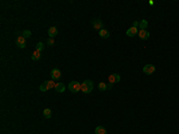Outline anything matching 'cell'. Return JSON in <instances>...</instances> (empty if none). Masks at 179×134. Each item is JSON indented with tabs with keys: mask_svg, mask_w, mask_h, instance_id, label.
Masks as SVG:
<instances>
[{
	"mask_svg": "<svg viewBox=\"0 0 179 134\" xmlns=\"http://www.w3.org/2000/svg\"><path fill=\"white\" fill-rule=\"evenodd\" d=\"M93 90V82L92 80H84V83L81 84V91L84 93H90Z\"/></svg>",
	"mask_w": 179,
	"mask_h": 134,
	"instance_id": "1",
	"label": "cell"
},
{
	"mask_svg": "<svg viewBox=\"0 0 179 134\" xmlns=\"http://www.w3.org/2000/svg\"><path fill=\"white\" fill-rule=\"evenodd\" d=\"M68 89H69L72 92L77 93V92H79V91L81 90V84L79 83V82H77V80H74V82H70V83L68 84Z\"/></svg>",
	"mask_w": 179,
	"mask_h": 134,
	"instance_id": "2",
	"label": "cell"
},
{
	"mask_svg": "<svg viewBox=\"0 0 179 134\" xmlns=\"http://www.w3.org/2000/svg\"><path fill=\"white\" fill-rule=\"evenodd\" d=\"M50 77L53 80H58V79L61 78V71L58 68H53L50 72Z\"/></svg>",
	"mask_w": 179,
	"mask_h": 134,
	"instance_id": "3",
	"label": "cell"
},
{
	"mask_svg": "<svg viewBox=\"0 0 179 134\" xmlns=\"http://www.w3.org/2000/svg\"><path fill=\"white\" fill-rule=\"evenodd\" d=\"M16 43H17V46H18L19 48L24 49V48L26 47V38H24L23 36H19V37H17Z\"/></svg>",
	"mask_w": 179,
	"mask_h": 134,
	"instance_id": "4",
	"label": "cell"
},
{
	"mask_svg": "<svg viewBox=\"0 0 179 134\" xmlns=\"http://www.w3.org/2000/svg\"><path fill=\"white\" fill-rule=\"evenodd\" d=\"M143 72L146 73V74H152V73L155 72V66H154V65H151V63H148V65H146V66L143 67Z\"/></svg>",
	"mask_w": 179,
	"mask_h": 134,
	"instance_id": "5",
	"label": "cell"
},
{
	"mask_svg": "<svg viewBox=\"0 0 179 134\" xmlns=\"http://www.w3.org/2000/svg\"><path fill=\"white\" fill-rule=\"evenodd\" d=\"M92 25H93V28L96 29V30H99V31L103 29V22H101L100 19H98V18L92 20Z\"/></svg>",
	"mask_w": 179,
	"mask_h": 134,
	"instance_id": "6",
	"label": "cell"
},
{
	"mask_svg": "<svg viewBox=\"0 0 179 134\" xmlns=\"http://www.w3.org/2000/svg\"><path fill=\"white\" fill-rule=\"evenodd\" d=\"M120 80H121V77H120V74H117V73H113V74H111L109 77V82L111 84H116Z\"/></svg>",
	"mask_w": 179,
	"mask_h": 134,
	"instance_id": "7",
	"label": "cell"
},
{
	"mask_svg": "<svg viewBox=\"0 0 179 134\" xmlns=\"http://www.w3.org/2000/svg\"><path fill=\"white\" fill-rule=\"evenodd\" d=\"M149 36H151V34L147 30H140L139 31V37L141 39H147V38H149Z\"/></svg>",
	"mask_w": 179,
	"mask_h": 134,
	"instance_id": "8",
	"label": "cell"
},
{
	"mask_svg": "<svg viewBox=\"0 0 179 134\" xmlns=\"http://www.w3.org/2000/svg\"><path fill=\"white\" fill-rule=\"evenodd\" d=\"M48 35L50 38H54L55 36L57 35V28H55V26H50V28L48 29Z\"/></svg>",
	"mask_w": 179,
	"mask_h": 134,
	"instance_id": "9",
	"label": "cell"
},
{
	"mask_svg": "<svg viewBox=\"0 0 179 134\" xmlns=\"http://www.w3.org/2000/svg\"><path fill=\"white\" fill-rule=\"evenodd\" d=\"M137 32H139V30H137L136 28L131 26L130 29H128V30H127V36H129V37H134V36L136 35Z\"/></svg>",
	"mask_w": 179,
	"mask_h": 134,
	"instance_id": "10",
	"label": "cell"
},
{
	"mask_svg": "<svg viewBox=\"0 0 179 134\" xmlns=\"http://www.w3.org/2000/svg\"><path fill=\"white\" fill-rule=\"evenodd\" d=\"M55 90H56V92L61 93V92H63V91L66 90V86H65V84H63V83H56Z\"/></svg>",
	"mask_w": 179,
	"mask_h": 134,
	"instance_id": "11",
	"label": "cell"
},
{
	"mask_svg": "<svg viewBox=\"0 0 179 134\" xmlns=\"http://www.w3.org/2000/svg\"><path fill=\"white\" fill-rule=\"evenodd\" d=\"M99 36H100L101 38H109V37H110V31H109V30H106V29H101L100 31H99Z\"/></svg>",
	"mask_w": 179,
	"mask_h": 134,
	"instance_id": "12",
	"label": "cell"
},
{
	"mask_svg": "<svg viewBox=\"0 0 179 134\" xmlns=\"http://www.w3.org/2000/svg\"><path fill=\"white\" fill-rule=\"evenodd\" d=\"M31 59L34 60V61H38L39 59H41V51L38 50H35L34 53H32V55H31Z\"/></svg>",
	"mask_w": 179,
	"mask_h": 134,
	"instance_id": "13",
	"label": "cell"
},
{
	"mask_svg": "<svg viewBox=\"0 0 179 134\" xmlns=\"http://www.w3.org/2000/svg\"><path fill=\"white\" fill-rule=\"evenodd\" d=\"M147 26H148V22L146 19H142L140 22V26H139V28L141 29V30H146V29H147Z\"/></svg>",
	"mask_w": 179,
	"mask_h": 134,
	"instance_id": "14",
	"label": "cell"
},
{
	"mask_svg": "<svg viewBox=\"0 0 179 134\" xmlns=\"http://www.w3.org/2000/svg\"><path fill=\"white\" fill-rule=\"evenodd\" d=\"M96 134H106V129L104 127L98 126L97 128H96Z\"/></svg>",
	"mask_w": 179,
	"mask_h": 134,
	"instance_id": "15",
	"label": "cell"
},
{
	"mask_svg": "<svg viewBox=\"0 0 179 134\" xmlns=\"http://www.w3.org/2000/svg\"><path fill=\"white\" fill-rule=\"evenodd\" d=\"M43 115H44L46 118H50L51 117V110L50 109H44V110H43Z\"/></svg>",
	"mask_w": 179,
	"mask_h": 134,
	"instance_id": "16",
	"label": "cell"
},
{
	"mask_svg": "<svg viewBox=\"0 0 179 134\" xmlns=\"http://www.w3.org/2000/svg\"><path fill=\"white\" fill-rule=\"evenodd\" d=\"M22 36H23L24 38H29L30 36H31V31H29V30H24L22 32Z\"/></svg>",
	"mask_w": 179,
	"mask_h": 134,
	"instance_id": "17",
	"label": "cell"
},
{
	"mask_svg": "<svg viewBox=\"0 0 179 134\" xmlns=\"http://www.w3.org/2000/svg\"><path fill=\"white\" fill-rule=\"evenodd\" d=\"M98 89L100 91H105V90H108V85L106 84H104V83H99V85H98Z\"/></svg>",
	"mask_w": 179,
	"mask_h": 134,
	"instance_id": "18",
	"label": "cell"
},
{
	"mask_svg": "<svg viewBox=\"0 0 179 134\" xmlns=\"http://www.w3.org/2000/svg\"><path fill=\"white\" fill-rule=\"evenodd\" d=\"M43 48H44V43H43V42H38V43H37V46H36V50L42 51Z\"/></svg>",
	"mask_w": 179,
	"mask_h": 134,
	"instance_id": "19",
	"label": "cell"
},
{
	"mask_svg": "<svg viewBox=\"0 0 179 134\" xmlns=\"http://www.w3.org/2000/svg\"><path fill=\"white\" fill-rule=\"evenodd\" d=\"M47 44H48V46H54V38H49V39H48Z\"/></svg>",
	"mask_w": 179,
	"mask_h": 134,
	"instance_id": "20",
	"label": "cell"
},
{
	"mask_svg": "<svg viewBox=\"0 0 179 134\" xmlns=\"http://www.w3.org/2000/svg\"><path fill=\"white\" fill-rule=\"evenodd\" d=\"M132 26H134V28H139V26H140V22H137V20H135V22H134V24H132Z\"/></svg>",
	"mask_w": 179,
	"mask_h": 134,
	"instance_id": "21",
	"label": "cell"
},
{
	"mask_svg": "<svg viewBox=\"0 0 179 134\" xmlns=\"http://www.w3.org/2000/svg\"><path fill=\"white\" fill-rule=\"evenodd\" d=\"M112 85H113V84H111V83H109V84H108V90H110V89H112Z\"/></svg>",
	"mask_w": 179,
	"mask_h": 134,
	"instance_id": "22",
	"label": "cell"
}]
</instances>
